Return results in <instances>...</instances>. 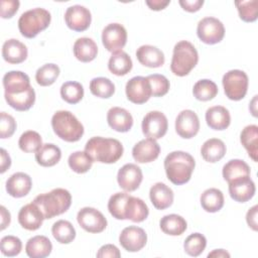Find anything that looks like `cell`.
Segmentation results:
<instances>
[{"label":"cell","instance_id":"41","mask_svg":"<svg viewBox=\"0 0 258 258\" xmlns=\"http://www.w3.org/2000/svg\"><path fill=\"white\" fill-rule=\"evenodd\" d=\"M42 145L40 134L33 130L25 131L21 134L18 140L19 148L26 153H36Z\"/></svg>","mask_w":258,"mask_h":258},{"label":"cell","instance_id":"46","mask_svg":"<svg viewBox=\"0 0 258 258\" xmlns=\"http://www.w3.org/2000/svg\"><path fill=\"white\" fill-rule=\"evenodd\" d=\"M207 246V239L201 233H192L186 237L183 243L184 252L192 257L201 255Z\"/></svg>","mask_w":258,"mask_h":258},{"label":"cell","instance_id":"19","mask_svg":"<svg viewBox=\"0 0 258 258\" xmlns=\"http://www.w3.org/2000/svg\"><path fill=\"white\" fill-rule=\"evenodd\" d=\"M160 153V146L152 138L142 139L137 142L132 149V156L138 163H148L154 161Z\"/></svg>","mask_w":258,"mask_h":258},{"label":"cell","instance_id":"21","mask_svg":"<svg viewBox=\"0 0 258 258\" xmlns=\"http://www.w3.org/2000/svg\"><path fill=\"white\" fill-rule=\"evenodd\" d=\"M2 82L5 90L4 94L8 95L25 92L31 87L29 77L20 71H10L6 73Z\"/></svg>","mask_w":258,"mask_h":258},{"label":"cell","instance_id":"27","mask_svg":"<svg viewBox=\"0 0 258 258\" xmlns=\"http://www.w3.org/2000/svg\"><path fill=\"white\" fill-rule=\"evenodd\" d=\"M74 55L82 62H90L94 60L98 54V46L90 37L78 38L73 46Z\"/></svg>","mask_w":258,"mask_h":258},{"label":"cell","instance_id":"59","mask_svg":"<svg viewBox=\"0 0 258 258\" xmlns=\"http://www.w3.org/2000/svg\"><path fill=\"white\" fill-rule=\"evenodd\" d=\"M256 103H257V95H256V96H254V98H253V100L251 101V103H250V106H249V110L251 111V113H252V115H253L254 117H257Z\"/></svg>","mask_w":258,"mask_h":258},{"label":"cell","instance_id":"51","mask_svg":"<svg viewBox=\"0 0 258 258\" xmlns=\"http://www.w3.org/2000/svg\"><path fill=\"white\" fill-rule=\"evenodd\" d=\"M20 2L18 0H2L0 2L1 7V17L3 19H8L14 16L18 11Z\"/></svg>","mask_w":258,"mask_h":258},{"label":"cell","instance_id":"14","mask_svg":"<svg viewBox=\"0 0 258 258\" xmlns=\"http://www.w3.org/2000/svg\"><path fill=\"white\" fill-rule=\"evenodd\" d=\"M64 21L70 29L82 32L90 27L92 15L90 10L85 6L73 5L67 8L64 13Z\"/></svg>","mask_w":258,"mask_h":258},{"label":"cell","instance_id":"31","mask_svg":"<svg viewBox=\"0 0 258 258\" xmlns=\"http://www.w3.org/2000/svg\"><path fill=\"white\" fill-rule=\"evenodd\" d=\"M7 104L16 111H27L29 110L35 102V92L32 87H30L25 92L19 94H4Z\"/></svg>","mask_w":258,"mask_h":258},{"label":"cell","instance_id":"34","mask_svg":"<svg viewBox=\"0 0 258 258\" xmlns=\"http://www.w3.org/2000/svg\"><path fill=\"white\" fill-rule=\"evenodd\" d=\"M61 158V151L58 146L52 143H45L35 153L36 162L43 167L55 165Z\"/></svg>","mask_w":258,"mask_h":258},{"label":"cell","instance_id":"17","mask_svg":"<svg viewBox=\"0 0 258 258\" xmlns=\"http://www.w3.org/2000/svg\"><path fill=\"white\" fill-rule=\"evenodd\" d=\"M230 197L238 203H246L250 201L256 191L255 183L250 175L242 176L228 182Z\"/></svg>","mask_w":258,"mask_h":258},{"label":"cell","instance_id":"23","mask_svg":"<svg viewBox=\"0 0 258 258\" xmlns=\"http://www.w3.org/2000/svg\"><path fill=\"white\" fill-rule=\"evenodd\" d=\"M27 55L28 50L26 45L18 39H7L2 45V56L4 60L9 63H21L27 58Z\"/></svg>","mask_w":258,"mask_h":258},{"label":"cell","instance_id":"42","mask_svg":"<svg viewBox=\"0 0 258 258\" xmlns=\"http://www.w3.org/2000/svg\"><path fill=\"white\" fill-rule=\"evenodd\" d=\"M60 70L55 63H45L35 73V81L41 87L52 85L58 78Z\"/></svg>","mask_w":258,"mask_h":258},{"label":"cell","instance_id":"5","mask_svg":"<svg viewBox=\"0 0 258 258\" xmlns=\"http://www.w3.org/2000/svg\"><path fill=\"white\" fill-rule=\"evenodd\" d=\"M199 53L194 44L187 40L178 41L173 47L170 71L177 77H184L197 66Z\"/></svg>","mask_w":258,"mask_h":258},{"label":"cell","instance_id":"24","mask_svg":"<svg viewBox=\"0 0 258 258\" xmlns=\"http://www.w3.org/2000/svg\"><path fill=\"white\" fill-rule=\"evenodd\" d=\"M136 57L138 61L147 68H160L165 61L164 53L156 46L144 44L137 48Z\"/></svg>","mask_w":258,"mask_h":258},{"label":"cell","instance_id":"2","mask_svg":"<svg viewBox=\"0 0 258 258\" xmlns=\"http://www.w3.org/2000/svg\"><path fill=\"white\" fill-rule=\"evenodd\" d=\"M85 151L93 161L110 164L122 157L124 149L122 143L115 138L95 136L87 141Z\"/></svg>","mask_w":258,"mask_h":258},{"label":"cell","instance_id":"6","mask_svg":"<svg viewBox=\"0 0 258 258\" xmlns=\"http://www.w3.org/2000/svg\"><path fill=\"white\" fill-rule=\"evenodd\" d=\"M51 15L44 8H33L21 14L18 19V29L22 36L33 38L46 29L50 23Z\"/></svg>","mask_w":258,"mask_h":258},{"label":"cell","instance_id":"20","mask_svg":"<svg viewBox=\"0 0 258 258\" xmlns=\"http://www.w3.org/2000/svg\"><path fill=\"white\" fill-rule=\"evenodd\" d=\"M6 191L13 198L27 196L32 187L31 177L24 172H15L6 180Z\"/></svg>","mask_w":258,"mask_h":258},{"label":"cell","instance_id":"57","mask_svg":"<svg viewBox=\"0 0 258 258\" xmlns=\"http://www.w3.org/2000/svg\"><path fill=\"white\" fill-rule=\"evenodd\" d=\"M0 211H1V230L3 231L9 226L11 222V216L4 206L0 207Z\"/></svg>","mask_w":258,"mask_h":258},{"label":"cell","instance_id":"45","mask_svg":"<svg viewBox=\"0 0 258 258\" xmlns=\"http://www.w3.org/2000/svg\"><path fill=\"white\" fill-rule=\"evenodd\" d=\"M93 162L94 161L86 151H75L69 156L68 159L70 168L77 173L88 172L91 169Z\"/></svg>","mask_w":258,"mask_h":258},{"label":"cell","instance_id":"50","mask_svg":"<svg viewBox=\"0 0 258 258\" xmlns=\"http://www.w3.org/2000/svg\"><path fill=\"white\" fill-rule=\"evenodd\" d=\"M0 116V138H9L16 130V121L6 112H1Z\"/></svg>","mask_w":258,"mask_h":258},{"label":"cell","instance_id":"36","mask_svg":"<svg viewBox=\"0 0 258 258\" xmlns=\"http://www.w3.org/2000/svg\"><path fill=\"white\" fill-rule=\"evenodd\" d=\"M149 210L144 201L139 198L130 196L126 210V220H130L134 223H140L147 219Z\"/></svg>","mask_w":258,"mask_h":258},{"label":"cell","instance_id":"9","mask_svg":"<svg viewBox=\"0 0 258 258\" xmlns=\"http://www.w3.org/2000/svg\"><path fill=\"white\" fill-rule=\"evenodd\" d=\"M142 132L147 138H152L154 140L162 138L168 128V121L166 116L160 111H150L148 112L141 124Z\"/></svg>","mask_w":258,"mask_h":258},{"label":"cell","instance_id":"39","mask_svg":"<svg viewBox=\"0 0 258 258\" xmlns=\"http://www.w3.org/2000/svg\"><path fill=\"white\" fill-rule=\"evenodd\" d=\"M130 195L126 192H116L108 201V210L113 218L126 220V210Z\"/></svg>","mask_w":258,"mask_h":258},{"label":"cell","instance_id":"15","mask_svg":"<svg viewBox=\"0 0 258 258\" xmlns=\"http://www.w3.org/2000/svg\"><path fill=\"white\" fill-rule=\"evenodd\" d=\"M143 179L141 168L135 163L124 164L117 173V181L119 186L127 191L131 192L136 190Z\"/></svg>","mask_w":258,"mask_h":258},{"label":"cell","instance_id":"28","mask_svg":"<svg viewBox=\"0 0 258 258\" xmlns=\"http://www.w3.org/2000/svg\"><path fill=\"white\" fill-rule=\"evenodd\" d=\"M52 250L50 240L42 235H37L30 238L25 245V252L30 258L47 257Z\"/></svg>","mask_w":258,"mask_h":258},{"label":"cell","instance_id":"35","mask_svg":"<svg viewBox=\"0 0 258 258\" xmlns=\"http://www.w3.org/2000/svg\"><path fill=\"white\" fill-rule=\"evenodd\" d=\"M201 206L208 213H217L224 207V195L215 187L206 189L201 195Z\"/></svg>","mask_w":258,"mask_h":258},{"label":"cell","instance_id":"32","mask_svg":"<svg viewBox=\"0 0 258 258\" xmlns=\"http://www.w3.org/2000/svg\"><path fill=\"white\" fill-rule=\"evenodd\" d=\"M133 63L129 54L123 50L113 52L108 61L109 71L115 76H125L132 70Z\"/></svg>","mask_w":258,"mask_h":258},{"label":"cell","instance_id":"25","mask_svg":"<svg viewBox=\"0 0 258 258\" xmlns=\"http://www.w3.org/2000/svg\"><path fill=\"white\" fill-rule=\"evenodd\" d=\"M149 198L153 207L157 210H165L173 203V191L163 182L154 183L149 190Z\"/></svg>","mask_w":258,"mask_h":258},{"label":"cell","instance_id":"49","mask_svg":"<svg viewBox=\"0 0 258 258\" xmlns=\"http://www.w3.org/2000/svg\"><path fill=\"white\" fill-rule=\"evenodd\" d=\"M0 247H1V252L4 256L13 257L18 255L21 252L22 242L18 237L8 235V236H4L1 239Z\"/></svg>","mask_w":258,"mask_h":258},{"label":"cell","instance_id":"10","mask_svg":"<svg viewBox=\"0 0 258 258\" xmlns=\"http://www.w3.org/2000/svg\"><path fill=\"white\" fill-rule=\"evenodd\" d=\"M77 221L79 225L89 233H102L107 227V219L97 209L85 207L78 212Z\"/></svg>","mask_w":258,"mask_h":258},{"label":"cell","instance_id":"8","mask_svg":"<svg viewBox=\"0 0 258 258\" xmlns=\"http://www.w3.org/2000/svg\"><path fill=\"white\" fill-rule=\"evenodd\" d=\"M197 34L204 43L216 44L223 40L225 36V27L218 18L209 16L199 21Z\"/></svg>","mask_w":258,"mask_h":258},{"label":"cell","instance_id":"48","mask_svg":"<svg viewBox=\"0 0 258 258\" xmlns=\"http://www.w3.org/2000/svg\"><path fill=\"white\" fill-rule=\"evenodd\" d=\"M151 88V95L153 97H162L167 94L170 88L169 81L166 77L159 74H153L146 77Z\"/></svg>","mask_w":258,"mask_h":258},{"label":"cell","instance_id":"44","mask_svg":"<svg viewBox=\"0 0 258 258\" xmlns=\"http://www.w3.org/2000/svg\"><path fill=\"white\" fill-rule=\"evenodd\" d=\"M60 97L69 104H77L84 97V88L79 82H66L60 87Z\"/></svg>","mask_w":258,"mask_h":258},{"label":"cell","instance_id":"40","mask_svg":"<svg viewBox=\"0 0 258 258\" xmlns=\"http://www.w3.org/2000/svg\"><path fill=\"white\" fill-rule=\"evenodd\" d=\"M219 90L215 82L208 79H203L198 81L192 88L194 97L202 102H207L214 99Z\"/></svg>","mask_w":258,"mask_h":258},{"label":"cell","instance_id":"58","mask_svg":"<svg viewBox=\"0 0 258 258\" xmlns=\"http://www.w3.org/2000/svg\"><path fill=\"white\" fill-rule=\"evenodd\" d=\"M230 256H231L230 253L228 251L224 250V249H215V250H213L212 252H210L208 254L209 258L210 257H218V258H225V257H227V258H229Z\"/></svg>","mask_w":258,"mask_h":258},{"label":"cell","instance_id":"29","mask_svg":"<svg viewBox=\"0 0 258 258\" xmlns=\"http://www.w3.org/2000/svg\"><path fill=\"white\" fill-rule=\"evenodd\" d=\"M227 148L221 139L218 138H210L204 142L201 147L202 157L211 163H215L221 160L226 154Z\"/></svg>","mask_w":258,"mask_h":258},{"label":"cell","instance_id":"53","mask_svg":"<svg viewBox=\"0 0 258 258\" xmlns=\"http://www.w3.org/2000/svg\"><path fill=\"white\" fill-rule=\"evenodd\" d=\"M178 3L187 12H197L204 5V0H179Z\"/></svg>","mask_w":258,"mask_h":258},{"label":"cell","instance_id":"18","mask_svg":"<svg viewBox=\"0 0 258 258\" xmlns=\"http://www.w3.org/2000/svg\"><path fill=\"white\" fill-rule=\"evenodd\" d=\"M44 220V216L39 207L33 202L23 206L18 213V223L28 231L39 229Z\"/></svg>","mask_w":258,"mask_h":258},{"label":"cell","instance_id":"38","mask_svg":"<svg viewBox=\"0 0 258 258\" xmlns=\"http://www.w3.org/2000/svg\"><path fill=\"white\" fill-rule=\"evenodd\" d=\"M53 238L60 244H70L76 238V230L73 224L67 220H58L51 227Z\"/></svg>","mask_w":258,"mask_h":258},{"label":"cell","instance_id":"33","mask_svg":"<svg viewBox=\"0 0 258 258\" xmlns=\"http://www.w3.org/2000/svg\"><path fill=\"white\" fill-rule=\"evenodd\" d=\"M161 231L170 236H179L183 234L187 228L186 221L179 215L169 214L161 218L159 221Z\"/></svg>","mask_w":258,"mask_h":258},{"label":"cell","instance_id":"12","mask_svg":"<svg viewBox=\"0 0 258 258\" xmlns=\"http://www.w3.org/2000/svg\"><path fill=\"white\" fill-rule=\"evenodd\" d=\"M125 93L130 102L138 105L146 103L152 96L147 78L141 76L133 77L126 83Z\"/></svg>","mask_w":258,"mask_h":258},{"label":"cell","instance_id":"47","mask_svg":"<svg viewBox=\"0 0 258 258\" xmlns=\"http://www.w3.org/2000/svg\"><path fill=\"white\" fill-rule=\"evenodd\" d=\"M235 5L237 7L240 18L245 22H254L258 17V2L257 0L250 1H236Z\"/></svg>","mask_w":258,"mask_h":258},{"label":"cell","instance_id":"43","mask_svg":"<svg viewBox=\"0 0 258 258\" xmlns=\"http://www.w3.org/2000/svg\"><path fill=\"white\" fill-rule=\"evenodd\" d=\"M90 91L98 98L108 99L115 93V85L107 78L98 77L90 82Z\"/></svg>","mask_w":258,"mask_h":258},{"label":"cell","instance_id":"1","mask_svg":"<svg viewBox=\"0 0 258 258\" xmlns=\"http://www.w3.org/2000/svg\"><path fill=\"white\" fill-rule=\"evenodd\" d=\"M196 166L194 157L184 151H172L164 159V169L167 178L175 185L189 181Z\"/></svg>","mask_w":258,"mask_h":258},{"label":"cell","instance_id":"16","mask_svg":"<svg viewBox=\"0 0 258 258\" xmlns=\"http://www.w3.org/2000/svg\"><path fill=\"white\" fill-rule=\"evenodd\" d=\"M200 130V120L192 110H182L175 119V131L184 139L195 137Z\"/></svg>","mask_w":258,"mask_h":258},{"label":"cell","instance_id":"7","mask_svg":"<svg viewBox=\"0 0 258 258\" xmlns=\"http://www.w3.org/2000/svg\"><path fill=\"white\" fill-rule=\"evenodd\" d=\"M222 83L226 97L232 101H240L247 94L249 80L247 74L241 70L227 72L223 77Z\"/></svg>","mask_w":258,"mask_h":258},{"label":"cell","instance_id":"52","mask_svg":"<svg viewBox=\"0 0 258 258\" xmlns=\"http://www.w3.org/2000/svg\"><path fill=\"white\" fill-rule=\"evenodd\" d=\"M121 253L119 249L113 244H106L103 245L99 251L97 252L98 258H105V257H112V258H119Z\"/></svg>","mask_w":258,"mask_h":258},{"label":"cell","instance_id":"56","mask_svg":"<svg viewBox=\"0 0 258 258\" xmlns=\"http://www.w3.org/2000/svg\"><path fill=\"white\" fill-rule=\"evenodd\" d=\"M0 154H1L0 172L4 173L10 167V165H11V158H10V155L8 154V152L4 148H1Z\"/></svg>","mask_w":258,"mask_h":258},{"label":"cell","instance_id":"37","mask_svg":"<svg viewBox=\"0 0 258 258\" xmlns=\"http://www.w3.org/2000/svg\"><path fill=\"white\" fill-rule=\"evenodd\" d=\"M250 166L242 159H231L223 166L222 170L223 177L227 182L242 176L250 175Z\"/></svg>","mask_w":258,"mask_h":258},{"label":"cell","instance_id":"3","mask_svg":"<svg viewBox=\"0 0 258 258\" xmlns=\"http://www.w3.org/2000/svg\"><path fill=\"white\" fill-rule=\"evenodd\" d=\"M33 203L41 210L44 219H52L66 213L72 205V196L68 189L53 188L49 192L35 197Z\"/></svg>","mask_w":258,"mask_h":258},{"label":"cell","instance_id":"13","mask_svg":"<svg viewBox=\"0 0 258 258\" xmlns=\"http://www.w3.org/2000/svg\"><path fill=\"white\" fill-rule=\"evenodd\" d=\"M147 242L146 232L137 226L124 228L119 236V243L128 252H138L143 249Z\"/></svg>","mask_w":258,"mask_h":258},{"label":"cell","instance_id":"30","mask_svg":"<svg viewBox=\"0 0 258 258\" xmlns=\"http://www.w3.org/2000/svg\"><path fill=\"white\" fill-rule=\"evenodd\" d=\"M240 142L247 150L249 157L257 162L258 155V126L257 125H247L241 131Z\"/></svg>","mask_w":258,"mask_h":258},{"label":"cell","instance_id":"55","mask_svg":"<svg viewBox=\"0 0 258 258\" xmlns=\"http://www.w3.org/2000/svg\"><path fill=\"white\" fill-rule=\"evenodd\" d=\"M146 5L151 9V10H154V11H160V10H163L167 5H169L170 1L169 0H147L145 1Z\"/></svg>","mask_w":258,"mask_h":258},{"label":"cell","instance_id":"26","mask_svg":"<svg viewBox=\"0 0 258 258\" xmlns=\"http://www.w3.org/2000/svg\"><path fill=\"white\" fill-rule=\"evenodd\" d=\"M206 122L211 129L222 131L231 123V115L224 106H213L206 111Z\"/></svg>","mask_w":258,"mask_h":258},{"label":"cell","instance_id":"54","mask_svg":"<svg viewBox=\"0 0 258 258\" xmlns=\"http://www.w3.org/2000/svg\"><path fill=\"white\" fill-rule=\"evenodd\" d=\"M257 209H258V207L255 205L251 209H249L247 214H246V222H247L248 226L253 231H257L258 230V225H257Z\"/></svg>","mask_w":258,"mask_h":258},{"label":"cell","instance_id":"11","mask_svg":"<svg viewBox=\"0 0 258 258\" xmlns=\"http://www.w3.org/2000/svg\"><path fill=\"white\" fill-rule=\"evenodd\" d=\"M102 42L110 52L122 50L127 42V31L120 23H110L102 31Z\"/></svg>","mask_w":258,"mask_h":258},{"label":"cell","instance_id":"22","mask_svg":"<svg viewBox=\"0 0 258 258\" xmlns=\"http://www.w3.org/2000/svg\"><path fill=\"white\" fill-rule=\"evenodd\" d=\"M107 122L113 130L125 133L132 128L133 117L129 111L124 108L112 107L107 113Z\"/></svg>","mask_w":258,"mask_h":258},{"label":"cell","instance_id":"4","mask_svg":"<svg viewBox=\"0 0 258 258\" xmlns=\"http://www.w3.org/2000/svg\"><path fill=\"white\" fill-rule=\"evenodd\" d=\"M54 134L67 142H77L84 134V126L70 111H56L51 118Z\"/></svg>","mask_w":258,"mask_h":258}]
</instances>
